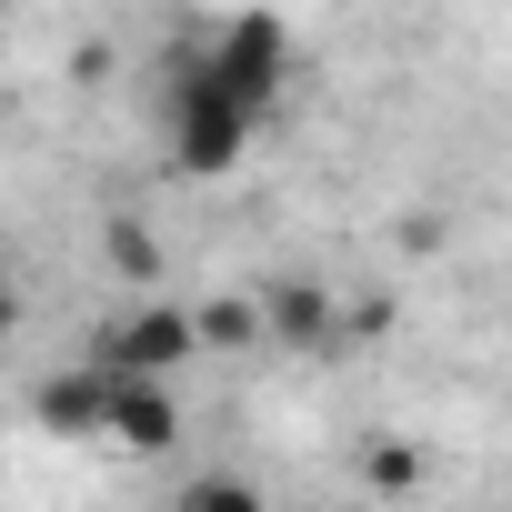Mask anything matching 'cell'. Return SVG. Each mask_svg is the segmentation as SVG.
Listing matches in <instances>:
<instances>
[{"mask_svg": "<svg viewBox=\"0 0 512 512\" xmlns=\"http://www.w3.org/2000/svg\"><path fill=\"white\" fill-rule=\"evenodd\" d=\"M31 422L51 432V442H101L111 432V382L81 362V372H51L41 392H31Z\"/></svg>", "mask_w": 512, "mask_h": 512, "instance_id": "6", "label": "cell"}, {"mask_svg": "<svg viewBox=\"0 0 512 512\" xmlns=\"http://www.w3.org/2000/svg\"><path fill=\"white\" fill-rule=\"evenodd\" d=\"M332 322H342V292H332L322 272H282V282H262V342H282V352H322Z\"/></svg>", "mask_w": 512, "mask_h": 512, "instance_id": "4", "label": "cell"}, {"mask_svg": "<svg viewBox=\"0 0 512 512\" xmlns=\"http://www.w3.org/2000/svg\"><path fill=\"white\" fill-rule=\"evenodd\" d=\"M21 332V292H11V272H0V342Z\"/></svg>", "mask_w": 512, "mask_h": 512, "instance_id": "11", "label": "cell"}, {"mask_svg": "<svg viewBox=\"0 0 512 512\" xmlns=\"http://www.w3.org/2000/svg\"><path fill=\"white\" fill-rule=\"evenodd\" d=\"M362 482H372V492H412V482H422V452H412V442H362Z\"/></svg>", "mask_w": 512, "mask_h": 512, "instance_id": "10", "label": "cell"}, {"mask_svg": "<svg viewBox=\"0 0 512 512\" xmlns=\"http://www.w3.org/2000/svg\"><path fill=\"white\" fill-rule=\"evenodd\" d=\"M181 512H272V502H262V482H241V472H201V482H181Z\"/></svg>", "mask_w": 512, "mask_h": 512, "instance_id": "8", "label": "cell"}, {"mask_svg": "<svg viewBox=\"0 0 512 512\" xmlns=\"http://www.w3.org/2000/svg\"><path fill=\"white\" fill-rule=\"evenodd\" d=\"M101 251L131 272V292H151V282H161V251H151V231H141V221H111V231H101Z\"/></svg>", "mask_w": 512, "mask_h": 512, "instance_id": "9", "label": "cell"}, {"mask_svg": "<svg viewBox=\"0 0 512 512\" xmlns=\"http://www.w3.org/2000/svg\"><path fill=\"white\" fill-rule=\"evenodd\" d=\"M201 71H211L241 111H272V101L292 91V21H282V11H231V21H211Z\"/></svg>", "mask_w": 512, "mask_h": 512, "instance_id": "2", "label": "cell"}, {"mask_svg": "<svg viewBox=\"0 0 512 512\" xmlns=\"http://www.w3.org/2000/svg\"><path fill=\"white\" fill-rule=\"evenodd\" d=\"M191 322H201V352H251V342H262V292H221Z\"/></svg>", "mask_w": 512, "mask_h": 512, "instance_id": "7", "label": "cell"}, {"mask_svg": "<svg viewBox=\"0 0 512 512\" xmlns=\"http://www.w3.org/2000/svg\"><path fill=\"white\" fill-rule=\"evenodd\" d=\"M161 131H171V171H191V181H221L241 151H251V131H262V111H241L211 71H201V51H181V71H171V111H161Z\"/></svg>", "mask_w": 512, "mask_h": 512, "instance_id": "1", "label": "cell"}, {"mask_svg": "<svg viewBox=\"0 0 512 512\" xmlns=\"http://www.w3.org/2000/svg\"><path fill=\"white\" fill-rule=\"evenodd\" d=\"M111 382V432L101 442H121L131 462H161L171 442H181V402H171V382H131V372H101Z\"/></svg>", "mask_w": 512, "mask_h": 512, "instance_id": "5", "label": "cell"}, {"mask_svg": "<svg viewBox=\"0 0 512 512\" xmlns=\"http://www.w3.org/2000/svg\"><path fill=\"white\" fill-rule=\"evenodd\" d=\"M201 362V322L181 312V302H131L121 322H111V342L91 352V372H131V382H171V372H191Z\"/></svg>", "mask_w": 512, "mask_h": 512, "instance_id": "3", "label": "cell"}]
</instances>
